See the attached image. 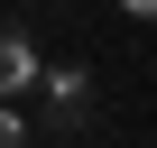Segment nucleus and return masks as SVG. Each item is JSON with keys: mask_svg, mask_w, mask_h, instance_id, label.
Segmentation results:
<instances>
[{"mask_svg": "<svg viewBox=\"0 0 157 148\" xmlns=\"http://www.w3.org/2000/svg\"><path fill=\"white\" fill-rule=\"evenodd\" d=\"M37 93V37L28 28H0V102Z\"/></svg>", "mask_w": 157, "mask_h": 148, "instance_id": "obj_1", "label": "nucleus"}, {"mask_svg": "<svg viewBox=\"0 0 157 148\" xmlns=\"http://www.w3.org/2000/svg\"><path fill=\"white\" fill-rule=\"evenodd\" d=\"M37 84H46V102H56V120H83V111H93V74H83V65H46Z\"/></svg>", "mask_w": 157, "mask_h": 148, "instance_id": "obj_2", "label": "nucleus"}, {"mask_svg": "<svg viewBox=\"0 0 157 148\" xmlns=\"http://www.w3.org/2000/svg\"><path fill=\"white\" fill-rule=\"evenodd\" d=\"M0 148H28V130H19V111L0 102Z\"/></svg>", "mask_w": 157, "mask_h": 148, "instance_id": "obj_3", "label": "nucleus"}, {"mask_svg": "<svg viewBox=\"0 0 157 148\" xmlns=\"http://www.w3.org/2000/svg\"><path fill=\"white\" fill-rule=\"evenodd\" d=\"M120 10H129V19H157V0H120Z\"/></svg>", "mask_w": 157, "mask_h": 148, "instance_id": "obj_4", "label": "nucleus"}]
</instances>
